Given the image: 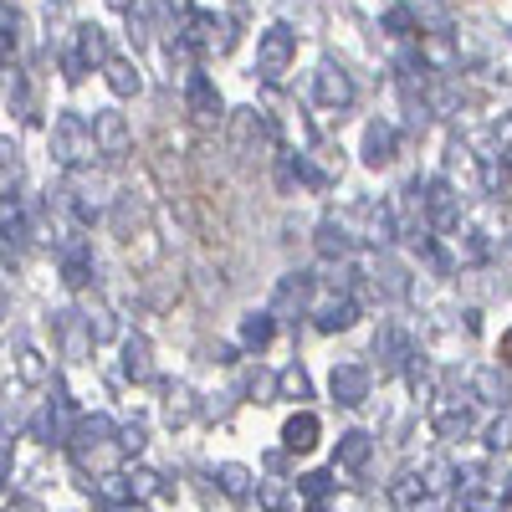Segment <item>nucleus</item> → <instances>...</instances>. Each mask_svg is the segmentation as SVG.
Returning <instances> with one entry per match:
<instances>
[{"mask_svg":"<svg viewBox=\"0 0 512 512\" xmlns=\"http://www.w3.org/2000/svg\"><path fill=\"white\" fill-rule=\"evenodd\" d=\"M369 456H374V441H369L364 431H349V436H338V456H333V466H344V472H364Z\"/></svg>","mask_w":512,"mask_h":512,"instance_id":"18","label":"nucleus"},{"mask_svg":"<svg viewBox=\"0 0 512 512\" xmlns=\"http://www.w3.org/2000/svg\"><path fill=\"white\" fill-rule=\"evenodd\" d=\"M349 246H354L349 221H338V216H323L318 221V256H349Z\"/></svg>","mask_w":512,"mask_h":512,"instance_id":"19","label":"nucleus"},{"mask_svg":"<svg viewBox=\"0 0 512 512\" xmlns=\"http://www.w3.org/2000/svg\"><path fill=\"white\" fill-rule=\"evenodd\" d=\"M221 487H226L231 497H251V492H256V487H251V472H246V466H236V461L221 466Z\"/></svg>","mask_w":512,"mask_h":512,"instance_id":"30","label":"nucleus"},{"mask_svg":"<svg viewBox=\"0 0 512 512\" xmlns=\"http://www.w3.org/2000/svg\"><path fill=\"white\" fill-rule=\"evenodd\" d=\"M52 154H57V164L62 169H93V159L103 154V144H98V128L82 118V113H62L57 123H52Z\"/></svg>","mask_w":512,"mask_h":512,"instance_id":"1","label":"nucleus"},{"mask_svg":"<svg viewBox=\"0 0 512 512\" xmlns=\"http://www.w3.org/2000/svg\"><path fill=\"white\" fill-rule=\"evenodd\" d=\"M118 446L123 451H144V425H118Z\"/></svg>","mask_w":512,"mask_h":512,"instance_id":"35","label":"nucleus"},{"mask_svg":"<svg viewBox=\"0 0 512 512\" xmlns=\"http://www.w3.org/2000/svg\"><path fill=\"white\" fill-rule=\"evenodd\" d=\"M62 282L67 287H88L93 282V251H88V241H62Z\"/></svg>","mask_w":512,"mask_h":512,"instance_id":"13","label":"nucleus"},{"mask_svg":"<svg viewBox=\"0 0 512 512\" xmlns=\"http://www.w3.org/2000/svg\"><path fill=\"white\" fill-rule=\"evenodd\" d=\"M502 364H512V328L502 333Z\"/></svg>","mask_w":512,"mask_h":512,"instance_id":"39","label":"nucleus"},{"mask_svg":"<svg viewBox=\"0 0 512 512\" xmlns=\"http://www.w3.org/2000/svg\"><path fill=\"white\" fill-rule=\"evenodd\" d=\"M472 390H477L487 405H497V400H507V379H502L497 369H482V374L472 379Z\"/></svg>","mask_w":512,"mask_h":512,"instance_id":"28","label":"nucleus"},{"mask_svg":"<svg viewBox=\"0 0 512 512\" xmlns=\"http://www.w3.org/2000/svg\"><path fill=\"white\" fill-rule=\"evenodd\" d=\"M67 195H72L77 221H82V226H93V221H103V210H108V200H113V185H108L103 175H88V169H77Z\"/></svg>","mask_w":512,"mask_h":512,"instance_id":"4","label":"nucleus"},{"mask_svg":"<svg viewBox=\"0 0 512 512\" xmlns=\"http://www.w3.org/2000/svg\"><path fill=\"white\" fill-rule=\"evenodd\" d=\"M395 159V123H369L364 128V164L369 169H384V164H390Z\"/></svg>","mask_w":512,"mask_h":512,"instance_id":"14","label":"nucleus"},{"mask_svg":"<svg viewBox=\"0 0 512 512\" xmlns=\"http://www.w3.org/2000/svg\"><path fill=\"white\" fill-rule=\"evenodd\" d=\"M379 26L390 31V36H415V31H425V26H420V11H415V6H390V11L379 16Z\"/></svg>","mask_w":512,"mask_h":512,"instance_id":"26","label":"nucleus"},{"mask_svg":"<svg viewBox=\"0 0 512 512\" xmlns=\"http://www.w3.org/2000/svg\"><path fill=\"white\" fill-rule=\"evenodd\" d=\"M313 98H318L323 108H333V113H344V108L354 103V77L338 67V62H323V67L313 72Z\"/></svg>","mask_w":512,"mask_h":512,"instance_id":"7","label":"nucleus"},{"mask_svg":"<svg viewBox=\"0 0 512 512\" xmlns=\"http://www.w3.org/2000/svg\"><path fill=\"white\" fill-rule=\"evenodd\" d=\"M128 482H134V497H149L159 477H149V472H139V477H128Z\"/></svg>","mask_w":512,"mask_h":512,"instance_id":"37","label":"nucleus"},{"mask_svg":"<svg viewBox=\"0 0 512 512\" xmlns=\"http://www.w3.org/2000/svg\"><path fill=\"white\" fill-rule=\"evenodd\" d=\"M93 497H98L103 507H134V482H128V477H103V482L93 487Z\"/></svg>","mask_w":512,"mask_h":512,"instance_id":"25","label":"nucleus"},{"mask_svg":"<svg viewBox=\"0 0 512 512\" xmlns=\"http://www.w3.org/2000/svg\"><path fill=\"white\" fill-rule=\"evenodd\" d=\"M420 62H425V67H451V62H456L451 31H425V36H420Z\"/></svg>","mask_w":512,"mask_h":512,"instance_id":"22","label":"nucleus"},{"mask_svg":"<svg viewBox=\"0 0 512 512\" xmlns=\"http://www.w3.org/2000/svg\"><path fill=\"white\" fill-rule=\"evenodd\" d=\"M185 108H190L200 123H221V113H226L216 82H210L205 72H190V77H185Z\"/></svg>","mask_w":512,"mask_h":512,"instance_id":"10","label":"nucleus"},{"mask_svg":"<svg viewBox=\"0 0 512 512\" xmlns=\"http://www.w3.org/2000/svg\"><path fill=\"white\" fill-rule=\"evenodd\" d=\"M277 390H282V400H308L313 384H308V374H303V369L292 364V369H282V374H277Z\"/></svg>","mask_w":512,"mask_h":512,"instance_id":"27","label":"nucleus"},{"mask_svg":"<svg viewBox=\"0 0 512 512\" xmlns=\"http://www.w3.org/2000/svg\"><path fill=\"white\" fill-rule=\"evenodd\" d=\"M57 328H62V344H67L72 359H77V354H88V344H98L93 328H88V318H77V313H57Z\"/></svg>","mask_w":512,"mask_h":512,"instance_id":"20","label":"nucleus"},{"mask_svg":"<svg viewBox=\"0 0 512 512\" xmlns=\"http://www.w3.org/2000/svg\"><path fill=\"white\" fill-rule=\"evenodd\" d=\"M497 507H502V497H487L477 487H466V497H461V512H497Z\"/></svg>","mask_w":512,"mask_h":512,"instance_id":"34","label":"nucleus"},{"mask_svg":"<svg viewBox=\"0 0 512 512\" xmlns=\"http://www.w3.org/2000/svg\"><path fill=\"white\" fill-rule=\"evenodd\" d=\"M272 318H277V313H246V318H241V344H246V349H267L272 333H277Z\"/></svg>","mask_w":512,"mask_h":512,"instance_id":"23","label":"nucleus"},{"mask_svg":"<svg viewBox=\"0 0 512 512\" xmlns=\"http://www.w3.org/2000/svg\"><path fill=\"white\" fill-rule=\"evenodd\" d=\"M328 487H333V477H328V472H308V477H297V492L313 497V502H323V497H328Z\"/></svg>","mask_w":512,"mask_h":512,"instance_id":"33","label":"nucleus"},{"mask_svg":"<svg viewBox=\"0 0 512 512\" xmlns=\"http://www.w3.org/2000/svg\"><path fill=\"white\" fill-rule=\"evenodd\" d=\"M313 512H364L359 492H328L323 502H313Z\"/></svg>","mask_w":512,"mask_h":512,"instance_id":"31","label":"nucleus"},{"mask_svg":"<svg viewBox=\"0 0 512 512\" xmlns=\"http://www.w3.org/2000/svg\"><path fill=\"white\" fill-rule=\"evenodd\" d=\"M113 62V52H108V31L103 26H77V36H72V47L62 52V72L77 82V77H88L93 67H108Z\"/></svg>","mask_w":512,"mask_h":512,"instance_id":"2","label":"nucleus"},{"mask_svg":"<svg viewBox=\"0 0 512 512\" xmlns=\"http://www.w3.org/2000/svg\"><path fill=\"white\" fill-rule=\"evenodd\" d=\"M123 512H144V507H123Z\"/></svg>","mask_w":512,"mask_h":512,"instance_id":"43","label":"nucleus"},{"mask_svg":"<svg viewBox=\"0 0 512 512\" xmlns=\"http://www.w3.org/2000/svg\"><path fill=\"white\" fill-rule=\"evenodd\" d=\"M256 502H262V507H272V512H282V507L292 502V492H287L282 482H256Z\"/></svg>","mask_w":512,"mask_h":512,"instance_id":"32","label":"nucleus"},{"mask_svg":"<svg viewBox=\"0 0 512 512\" xmlns=\"http://www.w3.org/2000/svg\"><path fill=\"white\" fill-rule=\"evenodd\" d=\"M436 436H441V441H466V436H472V410H466V405L441 410V415H436Z\"/></svg>","mask_w":512,"mask_h":512,"instance_id":"24","label":"nucleus"},{"mask_svg":"<svg viewBox=\"0 0 512 512\" xmlns=\"http://www.w3.org/2000/svg\"><path fill=\"white\" fill-rule=\"evenodd\" d=\"M16 41H21V16L6 6V11H0V52H6V67L16 57Z\"/></svg>","mask_w":512,"mask_h":512,"instance_id":"29","label":"nucleus"},{"mask_svg":"<svg viewBox=\"0 0 512 512\" xmlns=\"http://www.w3.org/2000/svg\"><path fill=\"white\" fill-rule=\"evenodd\" d=\"M502 502H512V477H507V492H502Z\"/></svg>","mask_w":512,"mask_h":512,"instance_id":"42","label":"nucleus"},{"mask_svg":"<svg viewBox=\"0 0 512 512\" xmlns=\"http://www.w3.org/2000/svg\"><path fill=\"white\" fill-rule=\"evenodd\" d=\"M216 16L210 11H200V6H190L185 16H180V36H175V47L169 52H180V57H205V52H216Z\"/></svg>","mask_w":512,"mask_h":512,"instance_id":"5","label":"nucleus"},{"mask_svg":"<svg viewBox=\"0 0 512 512\" xmlns=\"http://www.w3.org/2000/svg\"><path fill=\"white\" fill-rule=\"evenodd\" d=\"M456 221H461V195H456V185L451 180H425V226H431L436 236H446V231H456Z\"/></svg>","mask_w":512,"mask_h":512,"instance_id":"6","label":"nucleus"},{"mask_svg":"<svg viewBox=\"0 0 512 512\" xmlns=\"http://www.w3.org/2000/svg\"><path fill=\"white\" fill-rule=\"evenodd\" d=\"M108 436L118 441V425H113L108 415H82V420H77V431H72V451L82 456L88 446H103Z\"/></svg>","mask_w":512,"mask_h":512,"instance_id":"17","label":"nucleus"},{"mask_svg":"<svg viewBox=\"0 0 512 512\" xmlns=\"http://www.w3.org/2000/svg\"><path fill=\"white\" fill-rule=\"evenodd\" d=\"M431 477L425 472H405V477H395V487H390V502L395 507H405V512H431L436 502H431Z\"/></svg>","mask_w":512,"mask_h":512,"instance_id":"11","label":"nucleus"},{"mask_svg":"<svg viewBox=\"0 0 512 512\" xmlns=\"http://www.w3.org/2000/svg\"><path fill=\"white\" fill-rule=\"evenodd\" d=\"M93 128H98V144H103V154H128L134 149V134H128V118L123 113H98L93 118Z\"/></svg>","mask_w":512,"mask_h":512,"instance_id":"15","label":"nucleus"},{"mask_svg":"<svg viewBox=\"0 0 512 512\" xmlns=\"http://www.w3.org/2000/svg\"><path fill=\"white\" fill-rule=\"evenodd\" d=\"M108 6H113V11H134V0H108Z\"/></svg>","mask_w":512,"mask_h":512,"instance_id":"40","label":"nucleus"},{"mask_svg":"<svg viewBox=\"0 0 512 512\" xmlns=\"http://www.w3.org/2000/svg\"><path fill=\"white\" fill-rule=\"evenodd\" d=\"M88 328H93V338H108V333H113V318L98 308V313H88Z\"/></svg>","mask_w":512,"mask_h":512,"instance_id":"36","label":"nucleus"},{"mask_svg":"<svg viewBox=\"0 0 512 512\" xmlns=\"http://www.w3.org/2000/svg\"><path fill=\"white\" fill-rule=\"evenodd\" d=\"M6 512H31V507L26 502H6Z\"/></svg>","mask_w":512,"mask_h":512,"instance_id":"41","label":"nucleus"},{"mask_svg":"<svg viewBox=\"0 0 512 512\" xmlns=\"http://www.w3.org/2000/svg\"><path fill=\"white\" fill-rule=\"evenodd\" d=\"M354 318H359V303L349 292H323L313 303V328L318 333H344V328H354Z\"/></svg>","mask_w":512,"mask_h":512,"instance_id":"8","label":"nucleus"},{"mask_svg":"<svg viewBox=\"0 0 512 512\" xmlns=\"http://www.w3.org/2000/svg\"><path fill=\"white\" fill-rule=\"evenodd\" d=\"M103 72H108V88H113V98H134V93L144 88L139 67H134V62H123V57H113V62H108Z\"/></svg>","mask_w":512,"mask_h":512,"instance_id":"21","label":"nucleus"},{"mask_svg":"<svg viewBox=\"0 0 512 512\" xmlns=\"http://www.w3.org/2000/svg\"><path fill=\"white\" fill-rule=\"evenodd\" d=\"M21 374H26V379H41V374H47V369L36 364V354H21Z\"/></svg>","mask_w":512,"mask_h":512,"instance_id":"38","label":"nucleus"},{"mask_svg":"<svg viewBox=\"0 0 512 512\" xmlns=\"http://www.w3.org/2000/svg\"><path fill=\"white\" fill-rule=\"evenodd\" d=\"M369 369L364 364H333V379H328V390H333V400L344 405V410H359L364 400H369Z\"/></svg>","mask_w":512,"mask_h":512,"instance_id":"9","label":"nucleus"},{"mask_svg":"<svg viewBox=\"0 0 512 512\" xmlns=\"http://www.w3.org/2000/svg\"><path fill=\"white\" fill-rule=\"evenodd\" d=\"M123 374L134 379V384L154 379V359H149V338L144 333H128L123 338Z\"/></svg>","mask_w":512,"mask_h":512,"instance_id":"16","label":"nucleus"},{"mask_svg":"<svg viewBox=\"0 0 512 512\" xmlns=\"http://www.w3.org/2000/svg\"><path fill=\"white\" fill-rule=\"evenodd\" d=\"M292 62H297V36L287 26H267L256 36V72H262V82H282Z\"/></svg>","mask_w":512,"mask_h":512,"instance_id":"3","label":"nucleus"},{"mask_svg":"<svg viewBox=\"0 0 512 512\" xmlns=\"http://www.w3.org/2000/svg\"><path fill=\"white\" fill-rule=\"evenodd\" d=\"M318 436H323V425H318L313 410H297V415H287V425H282V446L297 451V456H308V451L318 446Z\"/></svg>","mask_w":512,"mask_h":512,"instance_id":"12","label":"nucleus"}]
</instances>
